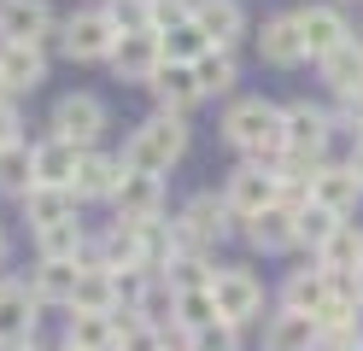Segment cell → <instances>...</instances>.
Returning a JSON list of instances; mask_svg holds the SVG:
<instances>
[{
	"label": "cell",
	"instance_id": "obj_45",
	"mask_svg": "<svg viewBox=\"0 0 363 351\" xmlns=\"http://www.w3.org/2000/svg\"><path fill=\"white\" fill-rule=\"evenodd\" d=\"M24 351H41V345H24Z\"/></svg>",
	"mask_w": 363,
	"mask_h": 351
},
{
	"label": "cell",
	"instance_id": "obj_12",
	"mask_svg": "<svg viewBox=\"0 0 363 351\" xmlns=\"http://www.w3.org/2000/svg\"><path fill=\"white\" fill-rule=\"evenodd\" d=\"M30 170H35V187H77V170H82V147L65 135H41L30 147Z\"/></svg>",
	"mask_w": 363,
	"mask_h": 351
},
{
	"label": "cell",
	"instance_id": "obj_6",
	"mask_svg": "<svg viewBox=\"0 0 363 351\" xmlns=\"http://www.w3.org/2000/svg\"><path fill=\"white\" fill-rule=\"evenodd\" d=\"M334 123H340V117H334L328 106H311V100L281 106V135H287V152H305V158H323V164H328Z\"/></svg>",
	"mask_w": 363,
	"mask_h": 351
},
{
	"label": "cell",
	"instance_id": "obj_15",
	"mask_svg": "<svg viewBox=\"0 0 363 351\" xmlns=\"http://www.w3.org/2000/svg\"><path fill=\"white\" fill-rule=\"evenodd\" d=\"M111 205H118V223H164V176L129 170Z\"/></svg>",
	"mask_w": 363,
	"mask_h": 351
},
{
	"label": "cell",
	"instance_id": "obj_4",
	"mask_svg": "<svg viewBox=\"0 0 363 351\" xmlns=\"http://www.w3.org/2000/svg\"><path fill=\"white\" fill-rule=\"evenodd\" d=\"M111 47H118V23H111L106 6L71 12V18L59 23V53L77 59V65H100V59H111Z\"/></svg>",
	"mask_w": 363,
	"mask_h": 351
},
{
	"label": "cell",
	"instance_id": "obj_10",
	"mask_svg": "<svg viewBox=\"0 0 363 351\" xmlns=\"http://www.w3.org/2000/svg\"><path fill=\"white\" fill-rule=\"evenodd\" d=\"M111 70L118 82H152V70L164 65V47H158V30H118V47H111Z\"/></svg>",
	"mask_w": 363,
	"mask_h": 351
},
{
	"label": "cell",
	"instance_id": "obj_27",
	"mask_svg": "<svg viewBox=\"0 0 363 351\" xmlns=\"http://www.w3.org/2000/svg\"><path fill=\"white\" fill-rule=\"evenodd\" d=\"M334 281H340V275H328L323 264H305V269H293V275H287L281 304H287V311H311V316H316V311H323V299L334 293Z\"/></svg>",
	"mask_w": 363,
	"mask_h": 351
},
{
	"label": "cell",
	"instance_id": "obj_13",
	"mask_svg": "<svg viewBox=\"0 0 363 351\" xmlns=\"http://www.w3.org/2000/svg\"><path fill=\"white\" fill-rule=\"evenodd\" d=\"M293 18H299L305 59H316V65H323L334 47H346V41H352V23H346V12H340V6H299Z\"/></svg>",
	"mask_w": 363,
	"mask_h": 351
},
{
	"label": "cell",
	"instance_id": "obj_29",
	"mask_svg": "<svg viewBox=\"0 0 363 351\" xmlns=\"http://www.w3.org/2000/svg\"><path fill=\"white\" fill-rule=\"evenodd\" d=\"M217 322V299H211V281L206 287H176V304H170V328L182 340L199 334V328H211Z\"/></svg>",
	"mask_w": 363,
	"mask_h": 351
},
{
	"label": "cell",
	"instance_id": "obj_35",
	"mask_svg": "<svg viewBox=\"0 0 363 351\" xmlns=\"http://www.w3.org/2000/svg\"><path fill=\"white\" fill-rule=\"evenodd\" d=\"M340 223H346V217H334V211H323V205H316V199H305V205H293V234H299V246H323L328 240V234L340 228Z\"/></svg>",
	"mask_w": 363,
	"mask_h": 351
},
{
	"label": "cell",
	"instance_id": "obj_44",
	"mask_svg": "<svg viewBox=\"0 0 363 351\" xmlns=\"http://www.w3.org/2000/svg\"><path fill=\"white\" fill-rule=\"evenodd\" d=\"M59 351H77V345H59Z\"/></svg>",
	"mask_w": 363,
	"mask_h": 351
},
{
	"label": "cell",
	"instance_id": "obj_19",
	"mask_svg": "<svg viewBox=\"0 0 363 351\" xmlns=\"http://www.w3.org/2000/svg\"><path fill=\"white\" fill-rule=\"evenodd\" d=\"M323 82H328L340 100H346V111L357 117V106H363V41H357V35L323 59Z\"/></svg>",
	"mask_w": 363,
	"mask_h": 351
},
{
	"label": "cell",
	"instance_id": "obj_21",
	"mask_svg": "<svg viewBox=\"0 0 363 351\" xmlns=\"http://www.w3.org/2000/svg\"><path fill=\"white\" fill-rule=\"evenodd\" d=\"M258 59L264 65H305V41H299V18L293 12H276V18H264V30H258Z\"/></svg>",
	"mask_w": 363,
	"mask_h": 351
},
{
	"label": "cell",
	"instance_id": "obj_34",
	"mask_svg": "<svg viewBox=\"0 0 363 351\" xmlns=\"http://www.w3.org/2000/svg\"><path fill=\"white\" fill-rule=\"evenodd\" d=\"M164 345H170V334L158 322L135 316V311H118V351H164Z\"/></svg>",
	"mask_w": 363,
	"mask_h": 351
},
{
	"label": "cell",
	"instance_id": "obj_46",
	"mask_svg": "<svg viewBox=\"0 0 363 351\" xmlns=\"http://www.w3.org/2000/svg\"><path fill=\"white\" fill-rule=\"evenodd\" d=\"M164 351H170V345H164ZM182 351H188V345H182Z\"/></svg>",
	"mask_w": 363,
	"mask_h": 351
},
{
	"label": "cell",
	"instance_id": "obj_16",
	"mask_svg": "<svg viewBox=\"0 0 363 351\" xmlns=\"http://www.w3.org/2000/svg\"><path fill=\"white\" fill-rule=\"evenodd\" d=\"M264 351H323V322L311 311H281L264 322Z\"/></svg>",
	"mask_w": 363,
	"mask_h": 351
},
{
	"label": "cell",
	"instance_id": "obj_28",
	"mask_svg": "<svg viewBox=\"0 0 363 351\" xmlns=\"http://www.w3.org/2000/svg\"><path fill=\"white\" fill-rule=\"evenodd\" d=\"M71 311H118V269L100 264V257H82V281H77Z\"/></svg>",
	"mask_w": 363,
	"mask_h": 351
},
{
	"label": "cell",
	"instance_id": "obj_7",
	"mask_svg": "<svg viewBox=\"0 0 363 351\" xmlns=\"http://www.w3.org/2000/svg\"><path fill=\"white\" fill-rule=\"evenodd\" d=\"M223 199H229L235 223L258 217V211H269V205H281V182H276V164H252V158H246L240 170H235L229 182H223Z\"/></svg>",
	"mask_w": 363,
	"mask_h": 351
},
{
	"label": "cell",
	"instance_id": "obj_42",
	"mask_svg": "<svg viewBox=\"0 0 363 351\" xmlns=\"http://www.w3.org/2000/svg\"><path fill=\"white\" fill-rule=\"evenodd\" d=\"M6 252H12V240H6V228H0V264H6Z\"/></svg>",
	"mask_w": 363,
	"mask_h": 351
},
{
	"label": "cell",
	"instance_id": "obj_2",
	"mask_svg": "<svg viewBox=\"0 0 363 351\" xmlns=\"http://www.w3.org/2000/svg\"><path fill=\"white\" fill-rule=\"evenodd\" d=\"M182 152H188V129H182V117L176 111H152L147 123H135V135L123 140V170L164 176Z\"/></svg>",
	"mask_w": 363,
	"mask_h": 351
},
{
	"label": "cell",
	"instance_id": "obj_40",
	"mask_svg": "<svg viewBox=\"0 0 363 351\" xmlns=\"http://www.w3.org/2000/svg\"><path fill=\"white\" fill-rule=\"evenodd\" d=\"M346 281H352V293H357V304H363V264H357V269H352Z\"/></svg>",
	"mask_w": 363,
	"mask_h": 351
},
{
	"label": "cell",
	"instance_id": "obj_41",
	"mask_svg": "<svg viewBox=\"0 0 363 351\" xmlns=\"http://www.w3.org/2000/svg\"><path fill=\"white\" fill-rule=\"evenodd\" d=\"M328 351H363V334H352V340H340V345H328Z\"/></svg>",
	"mask_w": 363,
	"mask_h": 351
},
{
	"label": "cell",
	"instance_id": "obj_43",
	"mask_svg": "<svg viewBox=\"0 0 363 351\" xmlns=\"http://www.w3.org/2000/svg\"><path fill=\"white\" fill-rule=\"evenodd\" d=\"M357 129H363V106H357Z\"/></svg>",
	"mask_w": 363,
	"mask_h": 351
},
{
	"label": "cell",
	"instance_id": "obj_8",
	"mask_svg": "<svg viewBox=\"0 0 363 351\" xmlns=\"http://www.w3.org/2000/svg\"><path fill=\"white\" fill-rule=\"evenodd\" d=\"M106 123H111V111H106L100 94H65V100L53 106V117H48V129L65 135V140H77L82 152L106 135Z\"/></svg>",
	"mask_w": 363,
	"mask_h": 351
},
{
	"label": "cell",
	"instance_id": "obj_32",
	"mask_svg": "<svg viewBox=\"0 0 363 351\" xmlns=\"http://www.w3.org/2000/svg\"><path fill=\"white\" fill-rule=\"evenodd\" d=\"M158 47H164V59H176V65H194L199 53H211V41L194 23V12L182 18V23H170V30H158Z\"/></svg>",
	"mask_w": 363,
	"mask_h": 351
},
{
	"label": "cell",
	"instance_id": "obj_30",
	"mask_svg": "<svg viewBox=\"0 0 363 351\" xmlns=\"http://www.w3.org/2000/svg\"><path fill=\"white\" fill-rule=\"evenodd\" d=\"M311 257H316V264H323L328 275H352V269L363 264V234H357L352 223H340V228H334V234H328V240L316 246Z\"/></svg>",
	"mask_w": 363,
	"mask_h": 351
},
{
	"label": "cell",
	"instance_id": "obj_24",
	"mask_svg": "<svg viewBox=\"0 0 363 351\" xmlns=\"http://www.w3.org/2000/svg\"><path fill=\"white\" fill-rule=\"evenodd\" d=\"M194 23L206 30L211 47H235L246 35V6L240 0H194Z\"/></svg>",
	"mask_w": 363,
	"mask_h": 351
},
{
	"label": "cell",
	"instance_id": "obj_1",
	"mask_svg": "<svg viewBox=\"0 0 363 351\" xmlns=\"http://www.w3.org/2000/svg\"><path fill=\"white\" fill-rule=\"evenodd\" d=\"M223 140L252 158V164H276L287 152V135H281V106L264 100V94H252V100H235L229 111H223Z\"/></svg>",
	"mask_w": 363,
	"mask_h": 351
},
{
	"label": "cell",
	"instance_id": "obj_5",
	"mask_svg": "<svg viewBox=\"0 0 363 351\" xmlns=\"http://www.w3.org/2000/svg\"><path fill=\"white\" fill-rule=\"evenodd\" d=\"M211 299H217V322L246 328L264 311V281L246 264H223V269H211Z\"/></svg>",
	"mask_w": 363,
	"mask_h": 351
},
{
	"label": "cell",
	"instance_id": "obj_38",
	"mask_svg": "<svg viewBox=\"0 0 363 351\" xmlns=\"http://www.w3.org/2000/svg\"><path fill=\"white\" fill-rule=\"evenodd\" d=\"M24 140V117H18V106L0 94V147H18Z\"/></svg>",
	"mask_w": 363,
	"mask_h": 351
},
{
	"label": "cell",
	"instance_id": "obj_22",
	"mask_svg": "<svg viewBox=\"0 0 363 351\" xmlns=\"http://www.w3.org/2000/svg\"><path fill=\"white\" fill-rule=\"evenodd\" d=\"M311 199L323 205V211H334V217H352L357 199H363V182L346 170V164H323L316 182H311Z\"/></svg>",
	"mask_w": 363,
	"mask_h": 351
},
{
	"label": "cell",
	"instance_id": "obj_25",
	"mask_svg": "<svg viewBox=\"0 0 363 351\" xmlns=\"http://www.w3.org/2000/svg\"><path fill=\"white\" fill-rule=\"evenodd\" d=\"M77 211H82L77 187H30V194H24V223H30V234H35V228H53V223H71Z\"/></svg>",
	"mask_w": 363,
	"mask_h": 351
},
{
	"label": "cell",
	"instance_id": "obj_11",
	"mask_svg": "<svg viewBox=\"0 0 363 351\" xmlns=\"http://www.w3.org/2000/svg\"><path fill=\"white\" fill-rule=\"evenodd\" d=\"M48 35H59V23H53V6H48V0H0V41L48 47Z\"/></svg>",
	"mask_w": 363,
	"mask_h": 351
},
{
	"label": "cell",
	"instance_id": "obj_31",
	"mask_svg": "<svg viewBox=\"0 0 363 351\" xmlns=\"http://www.w3.org/2000/svg\"><path fill=\"white\" fill-rule=\"evenodd\" d=\"M88 252H94V240H88L82 217L53 223V228H35V257H88Z\"/></svg>",
	"mask_w": 363,
	"mask_h": 351
},
{
	"label": "cell",
	"instance_id": "obj_33",
	"mask_svg": "<svg viewBox=\"0 0 363 351\" xmlns=\"http://www.w3.org/2000/svg\"><path fill=\"white\" fill-rule=\"evenodd\" d=\"M194 77H199V88H206V100H211V94H229V88L240 82L235 53H229V47H211V53H199V59H194Z\"/></svg>",
	"mask_w": 363,
	"mask_h": 351
},
{
	"label": "cell",
	"instance_id": "obj_36",
	"mask_svg": "<svg viewBox=\"0 0 363 351\" xmlns=\"http://www.w3.org/2000/svg\"><path fill=\"white\" fill-rule=\"evenodd\" d=\"M35 187V170H30V147L18 140V147H0V194H18L24 199Z\"/></svg>",
	"mask_w": 363,
	"mask_h": 351
},
{
	"label": "cell",
	"instance_id": "obj_9",
	"mask_svg": "<svg viewBox=\"0 0 363 351\" xmlns=\"http://www.w3.org/2000/svg\"><path fill=\"white\" fill-rule=\"evenodd\" d=\"M41 304L24 281H12V287H0V351H24L35 345V328H41Z\"/></svg>",
	"mask_w": 363,
	"mask_h": 351
},
{
	"label": "cell",
	"instance_id": "obj_18",
	"mask_svg": "<svg viewBox=\"0 0 363 351\" xmlns=\"http://www.w3.org/2000/svg\"><path fill=\"white\" fill-rule=\"evenodd\" d=\"M41 82H48V53L0 41V94H35Z\"/></svg>",
	"mask_w": 363,
	"mask_h": 351
},
{
	"label": "cell",
	"instance_id": "obj_20",
	"mask_svg": "<svg viewBox=\"0 0 363 351\" xmlns=\"http://www.w3.org/2000/svg\"><path fill=\"white\" fill-rule=\"evenodd\" d=\"M123 152H100V147H88L82 152V170H77V199H118V187H123Z\"/></svg>",
	"mask_w": 363,
	"mask_h": 351
},
{
	"label": "cell",
	"instance_id": "obj_14",
	"mask_svg": "<svg viewBox=\"0 0 363 351\" xmlns=\"http://www.w3.org/2000/svg\"><path fill=\"white\" fill-rule=\"evenodd\" d=\"M77 281H82V257H35V269L24 275V287L41 304H77Z\"/></svg>",
	"mask_w": 363,
	"mask_h": 351
},
{
	"label": "cell",
	"instance_id": "obj_39",
	"mask_svg": "<svg viewBox=\"0 0 363 351\" xmlns=\"http://www.w3.org/2000/svg\"><path fill=\"white\" fill-rule=\"evenodd\" d=\"M346 170H352V176L363 182V140H357V147H352V158H346Z\"/></svg>",
	"mask_w": 363,
	"mask_h": 351
},
{
	"label": "cell",
	"instance_id": "obj_37",
	"mask_svg": "<svg viewBox=\"0 0 363 351\" xmlns=\"http://www.w3.org/2000/svg\"><path fill=\"white\" fill-rule=\"evenodd\" d=\"M182 345H188V351H240V345H235V328H229V322H211V328H199V334H188Z\"/></svg>",
	"mask_w": 363,
	"mask_h": 351
},
{
	"label": "cell",
	"instance_id": "obj_3",
	"mask_svg": "<svg viewBox=\"0 0 363 351\" xmlns=\"http://www.w3.org/2000/svg\"><path fill=\"white\" fill-rule=\"evenodd\" d=\"M229 223H235V211H229L223 194H194L188 205L176 211V223H170V257H182V252L206 257V246H217L223 234H229ZM170 257H164V264H170Z\"/></svg>",
	"mask_w": 363,
	"mask_h": 351
},
{
	"label": "cell",
	"instance_id": "obj_23",
	"mask_svg": "<svg viewBox=\"0 0 363 351\" xmlns=\"http://www.w3.org/2000/svg\"><path fill=\"white\" fill-rule=\"evenodd\" d=\"M246 240H252V252H264V257L293 252L299 246V234H293V205H269V211H258V217H246Z\"/></svg>",
	"mask_w": 363,
	"mask_h": 351
},
{
	"label": "cell",
	"instance_id": "obj_26",
	"mask_svg": "<svg viewBox=\"0 0 363 351\" xmlns=\"http://www.w3.org/2000/svg\"><path fill=\"white\" fill-rule=\"evenodd\" d=\"M65 345H77V351H118V311H71Z\"/></svg>",
	"mask_w": 363,
	"mask_h": 351
},
{
	"label": "cell",
	"instance_id": "obj_17",
	"mask_svg": "<svg viewBox=\"0 0 363 351\" xmlns=\"http://www.w3.org/2000/svg\"><path fill=\"white\" fill-rule=\"evenodd\" d=\"M147 88L158 94V111H176V117H188L199 100H206V88H199L194 65H176V59H164V65H158Z\"/></svg>",
	"mask_w": 363,
	"mask_h": 351
}]
</instances>
